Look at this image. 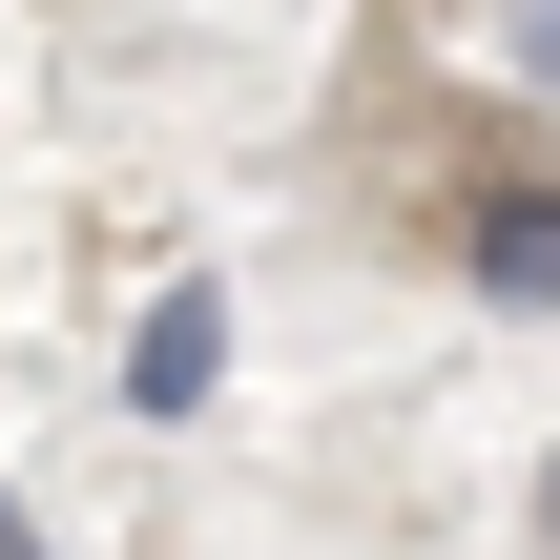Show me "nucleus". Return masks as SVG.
Listing matches in <instances>:
<instances>
[{"label": "nucleus", "instance_id": "1", "mask_svg": "<svg viewBox=\"0 0 560 560\" xmlns=\"http://www.w3.org/2000/svg\"><path fill=\"white\" fill-rule=\"evenodd\" d=\"M208 374H229V291L187 270V291L145 312V353H125V395H145V416H208Z\"/></svg>", "mask_w": 560, "mask_h": 560}, {"label": "nucleus", "instance_id": "2", "mask_svg": "<svg viewBox=\"0 0 560 560\" xmlns=\"http://www.w3.org/2000/svg\"><path fill=\"white\" fill-rule=\"evenodd\" d=\"M457 270H478V291H499V312H540V166H499V187H478V208H457Z\"/></svg>", "mask_w": 560, "mask_h": 560}, {"label": "nucleus", "instance_id": "3", "mask_svg": "<svg viewBox=\"0 0 560 560\" xmlns=\"http://www.w3.org/2000/svg\"><path fill=\"white\" fill-rule=\"evenodd\" d=\"M0 560H42V520H21V499H0Z\"/></svg>", "mask_w": 560, "mask_h": 560}]
</instances>
